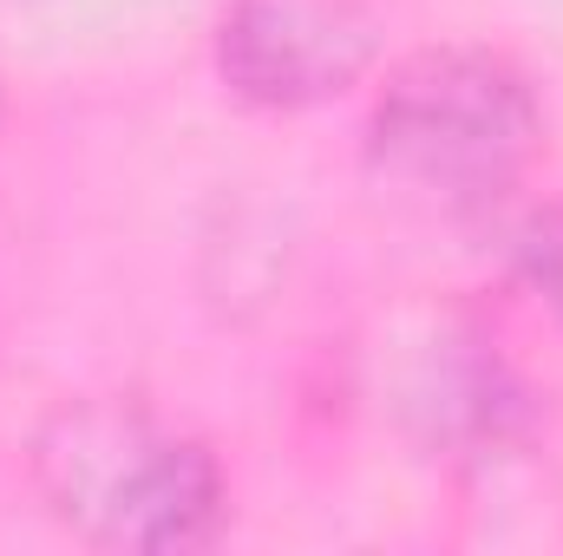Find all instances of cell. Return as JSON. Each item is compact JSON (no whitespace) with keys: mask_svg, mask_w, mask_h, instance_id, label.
Returning a JSON list of instances; mask_svg holds the SVG:
<instances>
[{"mask_svg":"<svg viewBox=\"0 0 563 556\" xmlns=\"http://www.w3.org/2000/svg\"><path fill=\"white\" fill-rule=\"evenodd\" d=\"M544 99L531 73L492 46H420L374 86L361 157L367 177L445 223L505 210L544 157Z\"/></svg>","mask_w":563,"mask_h":556,"instance_id":"1","label":"cell"},{"mask_svg":"<svg viewBox=\"0 0 563 556\" xmlns=\"http://www.w3.org/2000/svg\"><path fill=\"white\" fill-rule=\"evenodd\" d=\"M26 471L46 518L92 551H210L230 524V478L210 438L125 393L53 407Z\"/></svg>","mask_w":563,"mask_h":556,"instance_id":"2","label":"cell"},{"mask_svg":"<svg viewBox=\"0 0 563 556\" xmlns=\"http://www.w3.org/2000/svg\"><path fill=\"white\" fill-rule=\"evenodd\" d=\"M210 59L236 105L314 112L374 73L380 20L367 0H223Z\"/></svg>","mask_w":563,"mask_h":556,"instance_id":"3","label":"cell"},{"mask_svg":"<svg viewBox=\"0 0 563 556\" xmlns=\"http://www.w3.org/2000/svg\"><path fill=\"white\" fill-rule=\"evenodd\" d=\"M426 419H432V438L452 445L459 458H485L492 445H511L525 425H531V393L525 380L485 354L478 341H465V354L439 360L432 387L420 393Z\"/></svg>","mask_w":563,"mask_h":556,"instance_id":"4","label":"cell"},{"mask_svg":"<svg viewBox=\"0 0 563 556\" xmlns=\"http://www.w3.org/2000/svg\"><path fill=\"white\" fill-rule=\"evenodd\" d=\"M511 256H518L525 288L563 321V203H544V210H531V216L518 223Z\"/></svg>","mask_w":563,"mask_h":556,"instance_id":"5","label":"cell"},{"mask_svg":"<svg viewBox=\"0 0 563 556\" xmlns=\"http://www.w3.org/2000/svg\"><path fill=\"white\" fill-rule=\"evenodd\" d=\"M0 119H7V92H0Z\"/></svg>","mask_w":563,"mask_h":556,"instance_id":"6","label":"cell"}]
</instances>
